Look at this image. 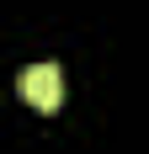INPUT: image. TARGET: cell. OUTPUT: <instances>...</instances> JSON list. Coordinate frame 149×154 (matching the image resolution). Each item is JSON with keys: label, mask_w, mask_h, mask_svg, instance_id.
I'll return each instance as SVG.
<instances>
[{"label": "cell", "mask_w": 149, "mask_h": 154, "mask_svg": "<svg viewBox=\"0 0 149 154\" xmlns=\"http://www.w3.org/2000/svg\"><path fill=\"white\" fill-rule=\"evenodd\" d=\"M21 96H27V106H37V112H59V101H64L59 64H32V69H21Z\"/></svg>", "instance_id": "1"}]
</instances>
